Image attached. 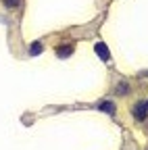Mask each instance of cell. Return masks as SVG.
Masks as SVG:
<instances>
[{
    "instance_id": "cell-2",
    "label": "cell",
    "mask_w": 148,
    "mask_h": 150,
    "mask_svg": "<svg viewBox=\"0 0 148 150\" xmlns=\"http://www.w3.org/2000/svg\"><path fill=\"white\" fill-rule=\"evenodd\" d=\"M73 54V46H59L57 48V56L59 59H67V56Z\"/></svg>"
},
{
    "instance_id": "cell-4",
    "label": "cell",
    "mask_w": 148,
    "mask_h": 150,
    "mask_svg": "<svg viewBox=\"0 0 148 150\" xmlns=\"http://www.w3.org/2000/svg\"><path fill=\"white\" fill-rule=\"evenodd\" d=\"M98 108H100V110H104V112H113V110H115V102H110V100H102V102H98Z\"/></svg>"
},
{
    "instance_id": "cell-6",
    "label": "cell",
    "mask_w": 148,
    "mask_h": 150,
    "mask_svg": "<svg viewBox=\"0 0 148 150\" xmlns=\"http://www.w3.org/2000/svg\"><path fill=\"white\" fill-rule=\"evenodd\" d=\"M2 2H4V6H8V8L19 6V0H2Z\"/></svg>"
},
{
    "instance_id": "cell-7",
    "label": "cell",
    "mask_w": 148,
    "mask_h": 150,
    "mask_svg": "<svg viewBox=\"0 0 148 150\" xmlns=\"http://www.w3.org/2000/svg\"><path fill=\"white\" fill-rule=\"evenodd\" d=\"M119 92L125 94V92H127V83H119Z\"/></svg>"
},
{
    "instance_id": "cell-1",
    "label": "cell",
    "mask_w": 148,
    "mask_h": 150,
    "mask_svg": "<svg viewBox=\"0 0 148 150\" xmlns=\"http://www.w3.org/2000/svg\"><path fill=\"white\" fill-rule=\"evenodd\" d=\"M132 112H134V117H136V119L144 121V119H146V115H148V100H142V102H138V104L132 108Z\"/></svg>"
},
{
    "instance_id": "cell-5",
    "label": "cell",
    "mask_w": 148,
    "mask_h": 150,
    "mask_svg": "<svg viewBox=\"0 0 148 150\" xmlns=\"http://www.w3.org/2000/svg\"><path fill=\"white\" fill-rule=\"evenodd\" d=\"M29 54H31V56L42 54V44H40V42H33V44L29 46Z\"/></svg>"
},
{
    "instance_id": "cell-3",
    "label": "cell",
    "mask_w": 148,
    "mask_h": 150,
    "mask_svg": "<svg viewBox=\"0 0 148 150\" xmlns=\"http://www.w3.org/2000/svg\"><path fill=\"white\" fill-rule=\"evenodd\" d=\"M96 54L100 56L102 61H108V48H106L104 44H100V42L96 44Z\"/></svg>"
}]
</instances>
